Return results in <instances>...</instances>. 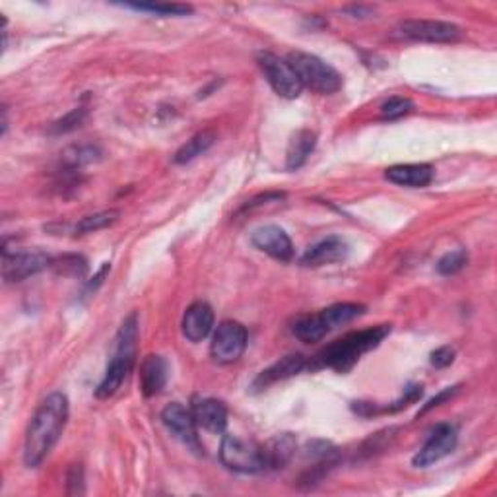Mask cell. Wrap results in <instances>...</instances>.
Instances as JSON below:
<instances>
[{
    "label": "cell",
    "instance_id": "cell-1",
    "mask_svg": "<svg viewBox=\"0 0 497 497\" xmlns=\"http://www.w3.org/2000/svg\"><path fill=\"white\" fill-rule=\"evenodd\" d=\"M68 422V398L63 393H51L35 410L23 441V463L30 468L39 466L53 451Z\"/></svg>",
    "mask_w": 497,
    "mask_h": 497
},
{
    "label": "cell",
    "instance_id": "cell-2",
    "mask_svg": "<svg viewBox=\"0 0 497 497\" xmlns=\"http://www.w3.org/2000/svg\"><path fill=\"white\" fill-rule=\"evenodd\" d=\"M390 330H393L390 325H379L342 336L317 353L313 368H330L338 373H348L360 362L363 353L381 344L390 335Z\"/></svg>",
    "mask_w": 497,
    "mask_h": 497
},
{
    "label": "cell",
    "instance_id": "cell-3",
    "mask_svg": "<svg viewBox=\"0 0 497 497\" xmlns=\"http://www.w3.org/2000/svg\"><path fill=\"white\" fill-rule=\"evenodd\" d=\"M136 342H138V317L130 313L115 338L113 356L108 363V370L96 388L98 398H109L121 388L128 373L133 371L136 362Z\"/></svg>",
    "mask_w": 497,
    "mask_h": 497
},
{
    "label": "cell",
    "instance_id": "cell-4",
    "mask_svg": "<svg viewBox=\"0 0 497 497\" xmlns=\"http://www.w3.org/2000/svg\"><path fill=\"white\" fill-rule=\"evenodd\" d=\"M286 61L293 68V73L298 74L303 88H310L315 93H321V96H330V93H336L342 88V76L338 74V70L327 65L323 58L303 51H292Z\"/></svg>",
    "mask_w": 497,
    "mask_h": 497
},
{
    "label": "cell",
    "instance_id": "cell-5",
    "mask_svg": "<svg viewBox=\"0 0 497 497\" xmlns=\"http://www.w3.org/2000/svg\"><path fill=\"white\" fill-rule=\"evenodd\" d=\"M220 460L228 470L240 472V475H258V472L266 470L263 445L245 441L238 435H223Z\"/></svg>",
    "mask_w": 497,
    "mask_h": 497
},
{
    "label": "cell",
    "instance_id": "cell-6",
    "mask_svg": "<svg viewBox=\"0 0 497 497\" xmlns=\"http://www.w3.org/2000/svg\"><path fill=\"white\" fill-rule=\"evenodd\" d=\"M257 63L260 73L265 74L266 82L270 84V88L275 90L280 98L286 100H295L301 96L303 86L298 78V74L293 73V68L290 66V63L286 58H280L275 53L268 51H260L257 55Z\"/></svg>",
    "mask_w": 497,
    "mask_h": 497
},
{
    "label": "cell",
    "instance_id": "cell-7",
    "mask_svg": "<svg viewBox=\"0 0 497 497\" xmlns=\"http://www.w3.org/2000/svg\"><path fill=\"white\" fill-rule=\"evenodd\" d=\"M247 342H248V335H247V328L241 323L223 321L216 328L214 338H212L210 353L212 358H214V362L228 365L238 362L243 356L247 350Z\"/></svg>",
    "mask_w": 497,
    "mask_h": 497
},
{
    "label": "cell",
    "instance_id": "cell-8",
    "mask_svg": "<svg viewBox=\"0 0 497 497\" xmlns=\"http://www.w3.org/2000/svg\"><path fill=\"white\" fill-rule=\"evenodd\" d=\"M398 31L405 38L422 43H455L463 38V30L458 26L440 20H405L398 23Z\"/></svg>",
    "mask_w": 497,
    "mask_h": 497
},
{
    "label": "cell",
    "instance_id": "cell-9",
    "mask_svg": "<svg viewBox=\"0 0 497 497\" xmlns=\"http://www.w3.org/2000/svg\"><path fill=\"white\" fill-rule=\"evenodd\" d=\"M457 430L451 423H440L437 428L432 432L428 437V441L423 443V447L416 453V457L412 458V465L416 468H428L435 463H440L441 458L447 455H451L457 447Z\"/></svg>",
    "mask_w": 497,
    "mask_h": 497
},
{
    "label": "cell",
    "instance_id": "cell-10",
    "mask_svg": "<svg viewBox=\"0 0 497 497\" xmlns=\"http://www.w3.org/2000/svg\"><path fill=\"white\" fill-rule=\"evenodd\" d=\"M161 423L170 430L173 437H177V440L185 443L188 449H193L195 453L203 451L196 435L198 425L195 422L193 410L185 408L181 402H171V405L161 410Z\"/></svg>",
    "mask_w": 497,
    "mask_h": 497
},
{
    "label": "cell",
    "instance_id": "cell-11",
    "mask_svg": "<svg viewBox=\"0 0 497 497\" xmlns=\"http://www.w3.org/2000/svg\"><path fill=\"white\" fill-rule=\"evenodd\" d=\"M53 258L43 251H16L3 253V276L6 282H22L33 275H39L41 270L49 268Z\"/></svg>",
    "mask_w": 497,
    "mask_h": 497
},
{
    "label": "cell",
    "instance_id": "cell-12",
    "mask_svg": "<svg viewBox=\"0 0 497 497\" xmlns=\"http://www.w3.org/2000/svg\"><path fill=\"white\" fill-rule=\"evenodd\" d=\"M251 243L268 257L288 263L293 258V243L280 226H260L251 233Z\"/></svg>",
    "mask_w": 497,
    "mask_h": 497
},
{
    "label": "cell",
    "instance_id": "cell-13",
    "mask_svg": "<svg viewBox=\"0 0 497 497\" xmlns=\"http://www.w3.org/2000/svg\"><path fill=\"white\" fill-rule=\"evenodd\" d=\"M350 253L348 243L338 238V235H330L327 240H321L313 247L307 248L301 257V265L305 266H323V265H335L346 260Z\"/></svg>",
    "mask_w": 497,
    "mask_h": 497
},
{
    "label": "cell",
    "instance_id": "cell-14",
    "mask_svg": "<svg viewBox=\"0 0 497 497\" xmlns=\"http://www.w3.org/2000/svg\"><path fill=\"white\" fill-rule=\"evenodd\" d=\"M181 328L183 336L188 342H195V344L208 338L212 328H214V311H212V307L205 301L193 303L183 315Z\"/></svg>",
    "mask_w": 497,
    "mask_h": 497
},
{
    "label": "cell",
    "instance_id": "cell-15",
    "mask_svg": "<svg viewBox=\"0 0 497 497\" xmlns=\"http://www.w3.org/2000/svg\"><path fill=\"white\" fill-rule=\"evenodd\" d=\"M193 416L198 428L210 433H223L228 428V408L216 398H200L193 405Z\"/></svg>",
    "mask_w": 497,
    "mask_h": 497
},
{
    "label": "cell",
    "instance_id": "cell-16",
    "mask_svg": "<svg viewBox=\"0 0 497 497\" xmlns=\"http://www.w3.org/2000/svg\"><path fill=\"white\" fill-rule=\"evenodd\" d=\"M433 175L430 163H398L385 171V179L400 187L422 188L433 181Z\"/></svg>",
    "mask_w": 497,
    "mask_h": 497
},
{
    "label": "cell",
    "instance_id": "cell-17",
    "mask_svg": "<svg viewBox=\"0 0 497 497\" xmlns=\"http://www.w3.org/2000/svg\"><path fill=\"white\" fill-rule=\"evenodd\" d=\"M307 365L305 356L301 353H290V356L278 360L276 363H272L270 368H266L265 371H260L258 377L255 379L253 388L255 390H265L270 385H275L278 381H283V379H290L293 375H298Z\"/></svg>",
    "mask_w": 497,
    "mask_h": 497
},
{
    "label": "cell",
    "instance_id": "cell-18",
    "mask_svg": "<svg viewBox=\"0 0 497 497\" xmlns=\"http://www.w3.org/2000/svg\"><path fill=\"white\" fill-rule=\"evenodd\" d=\"M168 362L161 356H148L142 362L140 368V388L144 397H156L161 393V388L168 383Z\"/></svg>",
    "mask_w": 497,
    "mask_h": 497
},
{
    "label": "cell",
    "instance_id": "cell-19",
    "mask_svg": "<svg viewBox=\"0 0 497 497\" xmlns=\"http://www.w3.org/2000/svg\"><path fill=\"white\" fill-rule=\"evenodd\" d=\"M317 144V135L313 130H298L290 140L288 152H286V170L295 171L300 170L301 165L307 161V158L311 156Z\"/></svg>",
    "mask_w": 497,
    "mask_h": 497
},
{
    "label": "cell",
    "instance_id": "cell-20",
    "mask_svg": "<svg viewBox=\"0 0 497 497\" xmlns=\"http://www.w3.org/2000/svg\"><path fill=\"white\" fill-rule=\"evenodd\" d=\"M265 460H266V470L272 468H282L283 465L290 463V458L295 453V440L292 433H282L276 435L275 440H270L266 445H263Z\"/></svg>",
    "mask_w": 497,
    "mask_h": 497
},
{
    "label": "cell",
    "instance_id": "cell-21",
    "mask_svg": "<svg viewBox=\"0 0 497 497\" xmlns=\"http://www.w3.org/2000/svg\"><path fill=\"white\" fill-rule=\"evenodd\" d=\"M363 313H365V305H362V303H335V305L327 307V310L318 311V317H321L323 325L330 333V330L352 323L353 318L362 317Z\"/></svg>",
    "mask_w": 497,
    "mask_h": 497
},
{
    "label": "cell",
    "instance_id": "cell-22",
    "mask_svg": "<svg viewBox=\"0 0 497 497\" xmlns=\"http://www.w3.org/2000/svg\"><path fill=\"white\" fill-rule=\"evenodd\" d=\"M214 142H216V133L214 130H200V133H196L191 140H187L185 144L175 152V158L173 161L175 163H188V161H193L196 160L198 156H203V153H206L212 146H214Z\"/></svg>",
    "mask_w": 497,
    "mask_h": 497
},
{
    "label": "cell",
    "instance_id": "cell-23",
    "mask_svg": "<svg viewBox=\"0 0 497 497\" xmlns=\"http://www.w3.org/2000/svg\"><path fill=\"white\" fill-rule=\"evenodd\" d=\"M292 333H293L295 338H300L301 342H305V344H313V342L323 340L328 335V330L323 325L318 313H315V315H301V317L295 318L293 327H292Z\"/></svg>",
    "mask_w": 497,
    "mask_h": 497
},
{
    "label": "cell",
    "instance_id": "cell-24",
    "mask_svg": "<svg viewBox=\"0 0 497 497\" xmlns=\"http://www.w3.org/2000/svg\"><path fill=\"white\" fill-rule=\"evenodd\" d=\"M119 210H105V212H98V214H92L82 218L76 226H74V233L82 235V233H92V231H100L113 226V223L119 220Z\"/></svg>",
    "mask_w": 497,
    "mask_h": 497
},
{
    "label": "cell",
    "instance_id": "cell-25",
    "mask_svg": "<svg viewBox=\"0 0 497 497\" xmlns=\"http://www.w3.org/2000/svg\"><path fill=\"white\" fill-rule=\"evenodd\" d=\"M468 265V253L465 248H457V251L445 253L440 260H437V272L443 276H453L457 272L463 270Z\"/></svg>",
    "mask_w": 497,
    "mask_h": 497
},
{
    "label": "cell",
    "instance_id": "cell-26",
    "mask_svg": "<svg viewBox=\"0 0 497 497\" xmlns=\"http://www.w3.org/2000/svg\"><path fill=\"white\" fill-rule=\"evenodd\" d=\"M51 268L57 272V275H65V276H84L88 265L86 260L78 257V255H65L61 258H57L51 263Z\"/></svg>",
    "mask_w": 497,
    "mask_h": 497
},
{
    "label": "cell",
    "instance_id": "cell-27",
    "mask_svg": "<svg viewBox=\"0 0 497 497\" xmlns=\"http://www.w3.org/2000/svg\"><path fill=\"white\" fill-rule=\"evenodd\" d=\"M126 6L133 10H138V12H150V14H156V16H187L193 12V8L187 4L156 3V4H126Z\"/></svg>",
    "mask_w": 497,
    "mask_h": 497
},
{
    "label": "cell",
    "instance_id": "cell-28",
    "mask_svg": "<svg viewBox=\"0 0 497 497\" xmlns=\"http://www.w3.org/2000/svg\"><path fill=\"white\" fill-rule=\"evenodd\" d=\"M88 111L84 108H76L70 113H66L63 119H58L51 125L49 133L51 135H66V133H73V130H76L82 123H84Z\"/></svg>",
    "mask_w": 497,
    "mask_h": 497
},
{
    "label": "cell",
    "instance_id": "cell-29",
    "mask_svg": "<svg viewBox=\"0 0 497 497\" xmlns=\"http://www.w3.org/2000/svg\"><path fill=\"white\" fill-rule=\"evenodd\" d=\"M414 109V103L408 98H390L381 105V117L385 121H395L408 115Z\"/></svg>",
    "mask_w": 497,
    "mask_h": 497
},
{
    "label": "cell",
    "instance_id": "cell-30",
    "mask_svg": "<svg viewBox=\"0 0 497 497\" xmlns=\"http://www.w3.org/2000/svg\"><path fill=\"white\" fill-rule=\"evenodd\" d=\"M430 362L433 368L437 370H443V368H449L455 362V350L451 346H441L437 348L435 352H432L430 356Z\"/></svg>",
    "mask_w": 497,
    "mask_h": 497
},
{
    "label": "cell",
    "instance_id": "cell-31",
    "mask_svg": "<svg viewBox=\"0 0 497 497\" xmlns=\"http://www.w3.org/2000/svg\"><path fill=\"white\" fill-rule=\"evenodd\" d=\"M458 390H460V385H455V387H449V388L441 390L440 395L433 397V398L428 402V405H425V406L420 410L418 416H423V414H428L430 410H433V408H437V406H441V402H445V400H449V398H453V397L458 393Z\"/></svg>",
    "mask_w": 497,
    "mask_h": 497
},
{
    "label": "cell",
    "instance_id": "cell-32",
    "mask_svg": "<svg viewBox=\"0 0 497 497\" xmlns=\"http://www.w3.org/2000/svg\"><path fill=\"white\" fill-rule=\"evenodd\" d=\"M84 472L80 465H74L68 472V493H82L84 492Z\"/></svg>",
    "mask_w": 497,
    "mask_h": 497
},
{
    "label": "cell",
    "instance_id": "cell-33",
    "mask_svg": "<svg viewBox=\"0 0 497 497\" xmlns=\"http://www.w3.org/2000/svg\"><path fill=\"white\" fill-rule=\"evenodd\" d=\"M346 12H350V14H363V12H365V16H370V14H371V8H365V6H350V8H346Z\"/></svg>",
    "mask_w": 497,
    "mask_h": 497
}]
</instances>
